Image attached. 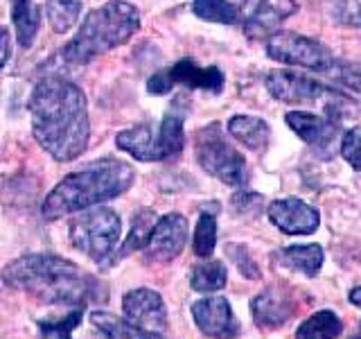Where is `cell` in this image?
<instances>
[{
	"instance_id": "14",
	"label": "cell",
	"mask_w": 361,
	"mask_h": 339,
	"mask_svg": "<svg viewBox=\"0 0 361 339\" xmlns=\"http://www.w3.org/2000/svg\"><path fill=\"white\" fill-rule=\"evenodd\" d=\"M192 319L199 331L210 339H235L240 333L231 303L224 297H208L192 303Z\"/></svg>"
},
{
	"instance_id": "19",
	"label": "cell",
	"mask_w": 361,
	"mask_h": 339,
	"mask_svg": "<svg viewBox=\"0 0 361 339\" xmlns=\"http://www.w3.org/2000/svg\"><path fill=\"white\" fill-rule=\"evenodd\" d=\"M9 7L18 43L23 48H30L41 28V7L34 0H9Z\"/></svg>"
},
{
	"instance_id": "24",
	"label": "cell",
	"mask_w": 361,
	"mask_h": 339,
	"mask_svg": "<svg viewBox=\"0 0 361 339\" xmlns=\"http://www.w3.org/2000/svg\"><path fill=\"white\" fill-rule=\"evenodd\" d=\"M192 11L208 23H221V25H235L242 18L240 5L233 0H192Z\"/></svg>"
},
{
	"instance_id": "28",
	"label": "cell",
	"mask_w": 361,
	"mask_h": 339,
	"mask_svg": "<svg viewBox=\"0 0 361 339\" xmlns=\"http://www.w3.org/2000/svg\"><path fill=\"white\" fill-rule=\"evenodd\" d=\"M321 77L330 79L332 84L341 86V88L353 90V93H361V66H357V64L334 59Z\"/></svg>"
},
{
	"instance_id": "29",
	"label": "cell",
	"mask_w": 361,
	"mask_h": 339,
	"mask_svg": "<svg viewBox=\"0 0 361 339\" xmlns=\"http://www.w3.org/2000/svg\"><path fill=\"white\" fill-rule=\"evenodd\" d=\"M214 244H217V220H214V215L203 213L197 222L195 235H192V246H195V254L199 258H210Z\"/></svg>"
},
{
	"instance_id": "34",
	"label": "cell",
	"mask_w": 361,
	"mask_h": 339,
	"mask_svg": "<svg viewBox=\"0 0 361 339\" xmlns=\"http://www.w3.org/2000/svg\"><path fill=\"white\" fill-rule=\"evenodd\" d=\"M9 54H11L9 32L7 30H0V71H3L5 64L9 61Z\"/></svg>"
},
{
	"instance_id": "11",
	"label": "cell",
	"mask_w": 361,
	"mask_h": 339,
	"mask_svg": "<svg viewBox=\"0 0 361 339\" xmlns=\"http://www.w3.org/2000/svg\"><path fill=\"white\" fill-rule=\"evenodd\" d=\"M122 312L129 323L145 331L161 333L167 328V308L158 292L149 287L131 290L122 297Z\"/></svg>"
},
{
	"instance_id": "18",
	"label": "cell",
	"mask_w": 361,
	"mask_h": 339,
	"mask_svg": "<svg viewBox=\"0 0 361 339\" xmlns=\"http://www.w3.org/2000/svg\"><path fill=\"white\" fill-rule=\"evenodd\" d=\"M90 321L97 328L102 339H165L161 337V333L145 331V328L133 326L127 319H120V316L104 312V310H97L90 314Z\"/></svg>"
},
{
	"instance_id": "5",
	"label": "cell",
	"mask_w": 361,
	"mask_h": 339,
	"mask_svg": "<svg viewBox=\"0 0 361 339\" xmlns=\"http://www.w3.org/2000/svg\"><path fill=\"white\" fill-rule=\"evenodd\" d=\"M116 143L122 152L131 154L135 161H167V158L180 154L185 145L183 111L172 107V111L165 113V118L158 127H154V124H135L131 129L120 131L116 136Z\"/></svg>"
},
{
	"instance_id": "21",
	"label": "cell",
	"mask_w": 361,
	"mask_h": 339,
	"mask_svg": "<svg viewBox=\"0 0 361 339\" xmlns=\"http://www.w3.org/2000/svg\"><path fill=\"white\" fill-rule=\"evenodd\" d=\"M282 267L305 276H316L323 267V249L319 244H293L278 254Z\"/></svg>"
},
{
	"instance_id": "32",
	"label": "cell",
	"mask_w": 361,
	"mask_h": 339,
	"mask_svg": "<svg viewBox=\"0 0 361 339\" xmlns=\"http://www.w3.org/2000/svg\"><path fill=\"white\" fill-rule=\"evenodd\" d=\"M341 156L355 170H361V124H359V127L348 129L343 133V138H341Z\"/></svg>"
},
{
	"instance_id": "7",
	"label": "cell",
	"mask_w": 361,
	"mask_h": 339,
	"mask_svg": "<svg viewBox=\"0 0 361 339\" xmlns=\"http://www.w3.org/2000/svg\"><path fill=\"white\" fill-rule=\"evenodd\" d=\"M195 154L199 165L226 186L246 184L248 170L244 156L226 141V133L217 122L203 127L195 138Z\"/></svg>"
},
{
	"instance_id": "1",
	"label": "cell",
	"mask_w": 361,
	"mask_h": 339,
	"mask_svg": "<svg viewBox=\"0 0 361 339\" xmlns=\"http://www.w3.org/2000/svg\"><path fill=\"white\" fill-rule=\"evenodd\" d=\"M32 133L54 161L79 158L90 141L88 102L84 90L71 79L45 77L30 97Z\"/></svg>"
},
{
	"instance_id": "36",
	"label": "cell",
	"mask_w": 361,
	"mask_h": 339,
	"mask_svg": "<svg viewBox=\"0 0 361 339\" xmlns=\"http://www.w3.org/2000/svg\"><path fill=\"white\" fill-rule=\"evenodd\" d=\"M357 339H361V337H357Z\"/></svg>"
},
{
	"instance_id": "22",
	"label": "cell",
	"mask_w": 361,
	"mask_h": 339,
	"mask_svg": "<svg viewBox=\"0 0 361 339\" xmlns=\"http://www.w3.org/2000/svg\"><path fill=\"white\" fill-rule=\"evenodd\" d=\"M156 222H158L156 220V213L149 210V208H140L138 213H135L133 215V222H131V231L127 235V240L122 242L116 260L127 258L129 254L138 251V249H145L147 242H149V235H152V229H154Z\"/></svg>"
},
{
	"instance_id": "4",
	"label": "cell",
	"mask_w": 361,
	"mask_h": 339,
	"mask_svg": "<svg viewBox=\"0 0 361 339\" xmlns=\"http://www.w3.org/2000/svg\"><path fill=\"white\" fill-rule=\"evenodd\" d=\"M140 28V11L124 0H109L93 9L77 30L75 39L63 45V59L68 64L84 66L95 56L106 54L127 43Z\"/></svg>"
},
{
	"instance_id": "17",
	"label": "cell",
	"mask_w": 361,
	"mask_h": 339,
	"mask_svg": "<svg viewBox=\"0 0 361 339\" xmlns=\"http://www.w3.org/2000/svg\"><path fill=\"white\" fill-rule=\"evenodd\" d=\"M296 305H293L291 297L285 290H264L262 294L251 301V312L253 319L259 328H280L285 326L291 316Z\"/></svg>"
},
{
	"instance_id": "30",
	"label": "cell",
	"mask_w": 361,
	"mask_h": 339,
	"mask_svg": "<svg viewBox=\"0 0 361 339\" xmlns=\"http://www.w3.org/2000/svg\"><path fill=\"white\" fill-rule=\"evenodd\" d=\"M226 254L231 256V260L237 265V269H240V274L244 278H251V280L259 278V267L244 244H226Z\"/></svg>"
},
{
	"instance_id": "25",
	"label": "cell",
	"mask_w": 361,
	"mask_h": 339,
	"mask_svg": "<svg viewBox=\"0 0 361 339\" xmlns=\"http://www.w3.org/2000/svg\"><path fill=\"white\" fill-rule=\"evenodd\" d=\"M228 274H226V267L219 260H208V263H201L197 267H192V276H190V285L195 292L201 294H210L224 290Z\"/></svg>"
},
{
	"instance_id": "9",
	"label": "cell",
	"mask_w": 361,
	"mask_h": 339,
	"mask_svg": "<svg viewBox=\"0 0 361 339\" xmlns=\"http://www.w3.org/2000/svg\"><path fill=\"white\" fill-rule=\"evenodd\" d=\"M267 52L271 59L287 66H300L323 75L334 61L332 52L321 41L302 37L296 32H276L267 39Z\"/></svg>"
},
{
	"instance_id": "33",
	"label": "cell",
	"mask_w": 361,
	"mask_h": 339,
	"mask_svg": "<svg viewBox=\"0 0 361 339\" xmlns=\"http://www.w3.org/2000/svg\"><path fill=\"white\" fill-rule=\"evenodd\" d=\"M233 203H235V208L240 213H253V210H257L259 206H262V197H259V195H246V192H242V195L233 197Z\"/></svg>"
},
{
	"instance_id": "13",
	"label": "cell",
	"mask_w": 361,
	"mask_h": 339,
	"mask_svg": "<svg viewBox=\"0 0 361 339\" xmlns=\"http://www.w3.org/2000/svg\"><path fill=\"white\" fill-rule=\"evenodd\" d=\"M185 242H188V220L180 213H169L154 224L145 251L147 258L154 260V263H167V260H174L183 251Z\"/></svg>"
},
{
	"instance_id": "16",
	"label": "cell",
	"mask_w": 361,
	"mask_h": 339,
	"mask_svg": "<svg viewBox=\"0 0 361 339\" xmlns=\"http://www.w3.org/2000/svg\"><path fill=\"white\" fill-rule=\"evenodd\" d=\"M167 79L169 84L174 86H185V88H201V90H210V93H219L224 88V73L217 66H208L201 68L195 59H185L176 61L172 68H167Z\"/></svg>"
},
{
	"instance_id": "10",
	"label": "cell",
	"mask_w": 361,
	"mask_h": 339,
	"mask_svg": "<svg viewBox=\"0 0 361 339\" xmlns=\"http://www.w3.org/2000/svg\"><path fill=\"white\" fill-rule=\"evenodd\" d=\"M242 28L251 39H269L291 14L298 11L296 0H242Z\"/></svg>"
},
{
	"instance_id": "26",
	"label": "cell",
	"mask_w": 361,
	"mask_h": 339,
	"mask_svg": "<svg viewBox=\"0 0 361 339\" xmlns=\"http://www.w3.org/2000/svg\"><path fill=\"white\" fill-rule=\"evenodd\" d=\"M50 28L56 34H66L75 28V23L82 11V0H45Z\"/></svg>"
},
{
	"instance_id": "15",
	"label": "cell",
	"mask_w": 361,
	"mask_h": 339,
	"mask_svg": "<svg viewBox=\"0 0 361 339\" xmlns=\"http://www.w3.org/2000/svg\"><path fill=\"white\" fill-rule=\"evenodd\" d=\"M267 215H269L271 224H274L276 229H280L285 235H310L319 229V224H321L319 210L296 197H285V199L271 201L267 208Z\"/></svg>"
},
{
	"instance_id": "3",
	"label": "cell",
	"mask_w": 361,
	"mask_h": 339,
	"mask_svg": "<svg viewBox=\"0 0 361 339\" xmlns=\"http://www.w3.org/2000/svg\"><path fill=\"white\" fill-rule=\"evenodd\" d=\"M135 172L120 158H102L88 167L63 177L43 201V218L59 220L71 213H82L102 201L116 199L133 186Z\"/></svg>"
},
{
	"instance_id": "2",
	"label": "cell",
	"mask_w": 361,
	"mask_h": 339,
	"mask_svg": "<svg viewBox=\"0 0 361 339\" xmlns=\"http://www.w3.org/2000/svg\"><path fill=\"white\" fill-rule=\"evenodd\" d=\"M3 280L45 305H84L95 294L97 280L73 260L54 254H30L3 269Z\"/></svg>"
},
{
	"instance_id": "8",
	"label": "cell",
	"mask_w": 361,
	"mask_h": 339,
	"mask_svg": "<svg viewBox=\"0 0 361 339\" xmlns=\"http://www.w3.org/2000/svg\"><path fill=\"white\" fill-rule=\"evenodd\" d=\"M264 84L269 93L285 105H319L321 102L325 113H332L341 105V97H345L305 73L274 71L264 77Z\"/></svg>"
},
{
	"instance_id": "31",
	"label": "cell",
	"mask_w": 361,
	"mask_h": 339,
	"mask_svg": "<svg viewBox=\"0 0 361 339\" xmlns=\"http://www.w3.org/2000/svg\"><path fill=\"white\" fill-rule=\"evenodd\" d=\"M332 11L343 25L361 28V0H332Z\"/></svg>"
},
{
	"instance_id": "12",
	"label": "cell",
	"mask_w": 361,
	"mask_h": 339,
	"mask_svg": "<svg viewBox=\"0 0 361 339\" xmlns=\"http://www.w3.org/2000/svg\"><path fill=\"white\" fill-rule=\"evenodd\" d=\"M285 120L293 133L300 136L305 143L321 154H330L338 141V133H341V122L312 111H289Z\"/></svg>"
},
{
	"instance_id": "20",
	"label": "cell",
	"mask_w": 361,
	"mask_h": 339,
	"mask_svg": "<svg viewBox=\"0 0 361 339\" xmlns=\"http://www.w3.org/2000/svg\"><path fill=\"white\" fill-rule=\"evenodd\" d=\"M228 133L248 150H262L271 138V127L267 120L255 116H233L228 120Z\"/></svg>"
},
{
	"instance_id": "6",
	"label": "cell",
	"mask_w": 361,
	"mask_h": 339,
	"mask_svg": "<svg viewBox=\"0 0 361 339\" xmlns=\"http://www.w3.org/2000/svg\"><path fill=\"white\" fill-rule=\"evenodd\" d=\"M68 233H71V244L77 251L106 267L113 265V258H116L113 254H116L122 235V222L113 208L93 206L77 215L71 222Z\"/></svg>"
},
{
	"instance_id": "23",
	"label": "cell",
	"mask_w": 361,
	"mask_h": 339,
	"mask_svg": "<svg viewBox=\"0 0 361 339\" xmlns=\"http://www.w3.org/2000/svg\"><path fill=\"white\" fill-rule=\"evenodd\" d=\"M341 333V319L330 310H321L300 323V328L296 331V339H336Z\"/></svg>"
},
{
	"instance_id": "27",
	"label": "cell",
	"mask_w": 361,
	"mask_h": 339,
	"mask_svg": "<svg viewBox=\"0 0 361 339\" xmlns=\"http://www.w3.org/2000/svg\"><path fill=\"white\" fill-rule=\"evenodd\" d=\"M84 305H75L71 312H66L59 319H43L39 321V333L43 339H73V331L82 321Z\"/></svg>"
},
{
	"instance_id": "35",
	"label": "cell",
	"mask_w": 361,
	"mask_h": 339,
	"mask_svg": "<svg viewBox=\"0 0 361 339\" xmlns=\"http://www.w3.org/2000/svg\"><path fill=\"white\" fill-rule=\"evenodd\" d=\"M350 303L353 305H357V308H361V287H355L353 292H350Z\"/></svg>"
}]
</instances>
